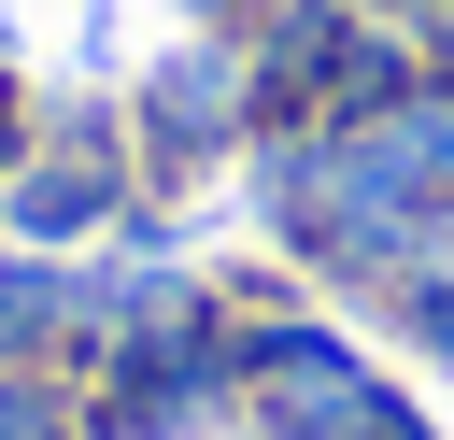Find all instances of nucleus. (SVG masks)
Segmentation results:
<instances>
[{
    "label": "nucleus",
    "instance_id": "obj_1",
    "mask_svg": "<svg viewBox=\"0 0 454 440\" xmlns=\"http://www.w3.org/2000/svg\"><path fill=\"white\" fill-rule=\"evenodd\" d=\"M227 142H255V57H241V43H170L156 85H142V156L184 185V170H213Z\"/></svg>",
    "mask_w": 454,
    "mask_h": 440
},
{
    "label": "nucleus",
    "instance_id": "obj_2",
    "mask_svg": "<svg viewBox=\"0 0 454 440\" xmlns=\"http://www.w3.org/2000/svg\"><path fill=\"white\" fill-rule=\"evenodd\" d=\"M340 142H355V170H369L411 227L454 213V71H411V85H397L369 128H340Z\"/></svg>",
    "mask_w": 454,
    "mask_h": 440
},
{
    "label": "nucleus",
    "instance_id": "obj_3",
    "mask_svg": "<svg viewBox=\"0 0 454 440\" xmlns=\"http://www.w3.org/2000/svg\"><path fill=\"white\" fill-rule=\"evenodd\" d=\"M128 213V170L99 156V142H71V156H28L14 185H0V227L14 241H99Z\"/></svg>",
    "mask_w": 454,
    "mask_h": 440
},
{
    "label": "nucleus",
    "instance_id": "obj_4",
    "mask_svg": "<svg viewBox=\"0 0 454 440\" xmlns=\"http://www.w3.org/2000/svg\"><path fill=\"white\" fill-rule=\"evenodd\" d=\"M0 440H99V426L57 369H0Z\"/></svg>",
    "mask_w": 454,
    "mask_h": 440
},
{
    "label": "nucleus",
    "instance_id": "obj_5",
    "mask_svg": "<svg viewBox=\"0 0 454 440\" xmlns=\"http://www.w3.org/2000/svg\"><path fill=\"white\" fill-rule=\"evenodd\" d=\"M383 312H397V341H411L426 369H454V270H397Z\"/></svg>",
    "mask_w": 454,
    "mask_h": 440
},
{
    "label": "nucleus",
    "instance_id": "obj_6",
    "mask_svg": "<svg viewBox=\"0 0 454 440\" xmlns=\"http://www.w3.org/2000/svg\"><path fill=\"white\" fill-rule=\"evenodd\" d=\"M14 170H28V99L0 85V185H14Z\"/></svg>",
    "mask_w": 454,
    "mask_h": 440
}]
</instances>
